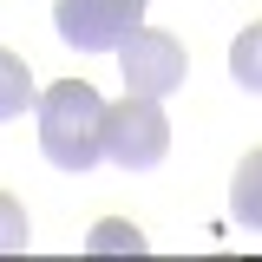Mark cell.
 Listing matches in <instances>:
<instances>
[{
    "label": "cell",
    "mask_w": 262,
    "mask_h": 262,
    "mask_svg": "<svg viewBox=\"0 0 262 262\" xmlns=\"http://www.w3.org/2000/svg\"><path fill=\"white\" fill-rule=\"evenodd\" d=\"M92 249H144V236H138V229H125V223H105L92 236Z\"/></svg>",
    "instance_id": "cell-9"
},
{
    "label": "cell",
    "mask_w": 262,
    "mask_h": 262,
    "mask_svg": "<svg viewBox=\"0 0 262 262\" xmlns=\"http://www.w3.org/2000/svg\"><path fill=\"white\" fill-rule=\"evenodd\" d=\"M27 105H39L33 72H27V59H20V53H7V46H0V125H7V118H20Z\"/></svg>",
    "instance_id": "cell-6"
},
{
    "label": "cell",
    "mask_w": 262,
    "mask_h": 262,
    "mask_svg": "<svg viewBox=\"0 0 262 262\" xmlns=\"http://www.w3.org/2000/svg\"><path fill=\"white\" fill-rule=\"evenodd\" d=\"M39 151L59 170H92L105 158V98L85 79H59L39 92Z\"/></svg>",
    "instance_id": "cell-1"
},
{
    "label": "cell",
    "mask_w": 262,
    "mask_h": 262,
    "mask_svg": "<svg viewBox=\"0 0 262 262\" xmlns=\"http://www.w3.org/2000/svg\"><path fill=\"white\" fill-rule=\"evenodd\" d=\"M229 72H236L243 92L262 98V20H249V27L236 33V46H229Z\"/></svg>",
    "instance_id": "cell-7"
},
{
    "label": "cell",
    "mask_w": 262,
    "mask_h": 262,
    "mask_svg": "<svg viewBox=\"0 0 262 262\" xmlns=\"http://www.w3.org/2000/svg\"><path fill=\"white\" fill-rule=\"evenodd\" d=\"M33 243V223H27V203L20 196H7L0 190V256H20Z\"/></svg>",
    "instance_id": "cell-8"
},
{
    "label": "cell",
    "mask_w": 262,
    "mask_h": 262,
    "mask_svg": "<svg viewBox=\"0 0 262 262\" xmlns=\"http://www.w3.org/2000/svg\"><path fill=\"white\" fill-rule=\"evenodd\" d=\"M144 27V0H53V33L72 53H118Z\"/></svg>",
    "instance_id": "cell-3"
},
{
    "label": "cell",
    "mask_w": 262,
    "mask_h": 262,
    "mask_svg": "<svg viewBox=\"0 0 262 262\" xmlns=\"http://www.w3.org/2000/svg\"><path fill=\"white\" fill-rule=\"evenodd\" d=\"M170 151V118L158 98L125 92V105H105V158L118 170H151Z\"/></svg>",
    "instance_id": "cell-2"
},
{
    "label": "cell",
    "mask_w": 262,
    "mask_h": 262,
    "mask_svg": "<svg viewBox=\"0 0 262 262\" xmlns=\"http://www.w3.org/2000/svg\"><path fill=\"white\" fill-rule=\"evenodd\" d=\"M229 210H236V223L262 229V144L249 158L236 164V184H229Z\"/></svg>",
    "instance_id": "cell-5"
},
{
    "label": "cell",
    "mask_w": 262,
    "mask_h": 262,
    "mask_svg": "<svg viewBox=\"0 0 262 262\" xmlns=\"http://www.w3.org/2000/svg\"><path fill=\"white\" fill-rule=\"evenodd\" d=\"M118 72H125V92H138V98H170L177 85H184V72H190V53H184L177 33L138 27L125 46H118Z\"/></svg>",
    "instance_id": "cell-4"
}]
</instances>
